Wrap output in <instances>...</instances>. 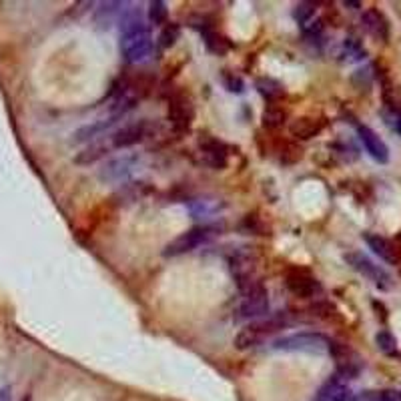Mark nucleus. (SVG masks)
I'll return each mask as SVG.
<instances>
[{"label": "nucleus", "instance_id": "obj_4", "mask_svg": "<svg viewBox=\"0 0 401 401\" xmlns=\"http://www.w3.org/2000/svg\"><path fill=\"white\" fill-rule=\"evenodd\" d=\"M219 235V227L211 225V223H203V225H195L187 231H183L179 237L167 243V247L162 249V255L165 257H181V255H187L191 251L211 243Z\"/></svg>", "mask_w": 401, "mask_h": 401}, {"label": "nucleus", "instance_id": "obj_36", "mask_svg": "<svg viewBox=\"0 0 401 401\" xmlns=\"http://www.w3.org/2000/svg\"><path fill=\"white\" fill-rule=\"evenodd\" d=\"M23 401H30V396H27V398H23Z\"/></svg>", "mask_w": 401, "mask_h": 401}, {"label": "nucleus", "instance_id": "obj_29", "mask_svg": "<svg viewBox=\"0 0 401 401\" xmlns=\"http://www.w3.org/2000/svg\"><path fill=\"white\" fill-rule=\"evenodd\" d=\"M221 80H223V84L229 93H233V95H243L245 93V80L241 79L239 75H235L231 71H223Z\"/></svg>", "mask_w": 401, "mask_h": 401}, {"label": "nucleus", "instance_id": "obj_5", "mask_svg": "<svg viewBox=\"0 0 401 401\" xmlns=\"http://www.w3.org/2000/svg\"><path fill=\"white\" fill-rule=\"evenodd\" d=\"M241 301L237 307V319L239 321H253L259 317H265L271 307L269 301L267 287L261 283V279L241 287Z\"/></svg>", "mask_w": 401, "mask_h": 401}, {"label": "nucleus", "instance_id": "obj_30", "mask_svg": "<svg viewBox=\"0 0 401 401\" xmlns=\"http://www.w3.org/2000/svg\"><path fill=\"white\" fill-rule=\"evenodd\" d=\"M301 157H303V151H301L299 145H295V143H285L283 149H281V157H279V160H281L283 165H293L297 160H301Z\"/></svg>", "mask_w": 401, "mask_h": 401}, {"label": "nucleus", "instance_id": "obj_2", "mask_svg": "<svg viewBox=\"0 0 401 401\" xmlns=\"http://www.w3.org/2000/svg\"><path fill=\"white\" fill-rule=\"evenodd\" d=\"M289 325L287 313H279V315H271L267 319L251 321L249 325H245L239 333L235 335V349L247 351V349L257 348L263 341H267L269 337L277 335L279 331H283Z\"/></svg>", "mask_w": 401, "mask_h": 401}, {"label": "nucleus", "instance_id": "obj_8", "mask_svg": "<svg viewBox=\"0 0 401 401\" xmlns=\"http://www.w3.org/2000/svg\"><path fill=\"white\" fill-rule=\"evenodd\" d=\"M153 131H155L153 123L147 119L131 121V123H125L123 127H119L114 133H110L108 145H110V149H131V147L145 143L153 134Z\"/></svg>", "mask_w": 401, "mask_h": 401}, {"label": "nucleus", "instance_id": "obj_26", "mask_svg": "<svg viewBox=\"0 0 401 401\" xmlns=\"http://www.w3.org/2000/svg\"><path fill=\"white\" fill-rule=\"evenodd\" d=\"M315 12H317L315 2H299L293 8V21L299 27H305L307 23H311L315 19Z\"/></svg>", "mask_w": 401, "mask_h": 401}, {"label": "nucleus", "instance_id": "obj_22", "mask_svg": "<svg viewBox=\"0 0 401 401\" xmlns=\"http://www.w3.org/2000/svg\"><path fill=\"white\" fill-rule=\"evenodd\" d=\"M203 42H205V47H207V51L209 53L217 54V56H223V54H227L231 51V42H229V38L227 36H223L221 32H217V30H207V32H203Z\"/></svg>", "mask_w": 401, "mask_h": 401}, {"label": "nucleus", "instance_id": "obj_7", "mask_svg": "<svg viewBox=\"0 0 401 401\" xmlns=\"http://www.w3.org/2000/svg\"><path fill=\"white\" fill-rule=\"evenodd\" d=\"M343 259H345V263L353 271H357L359 275H363L365 279H369L377 289H381V291L391 289V285H393L391 283V275L383 267H379L377 263H374L367 255H363L359 251H349V253L343 255Z\"/></svg>", "mask_w": 401, "mask_h": 401}, {"label": "nucleus", "instance_id": "obj_23", "mask_svg": "<svg viewBox=\"0 0 401 401\" xmlns=\"http://www.w3.org/2000/svg\"><path fill=\"white\" fill-rule=\"evenodd\" d=\"M179 38H181V25L167 23L159 32V36H157V49L159 51H169L177 45Z\"/></svg>", "mask_w": 401, "mask_h": 401}, {"label": "nucleus", "instance_id": "obj_10", "mask_svg": "<svg viewBox=\"0 0 401 401\" xmlns=\"http://www.w3.org/2000/svg\"><path fill=\"white\" fill-rule=\"evenodd\" d=\"M285 285L299 299H315L323 291L317 277H313L305 269H289L285 273Z\"/></svg>", "mask_w": 401, "mask_h": 401}, {"label": "nucleus", "instance_id": "obj_9", "mask_svg": "<svg viewBox=\"0 0 401 401\" xmlns=\"http://www.w3.org/2000/svg\"><path fill=\"white\" fill-rule=\"evenodd\" d=\"M167 119L173 127V131L179 134L189 133L195 121V107L193 101L185 95H173L169 101V110H167Z\"/></svg>", "mask_w": 401, "mask_h": 401}, {"label": "nucleus", "instance_id": "obj_11", "mask_svg": "<svg viewBox=\"0 0 401 401\" xmlns=\"http://www.w3.org/2000/svg\"><path fill=\"white\" fill-rule=\"evenodd\" d=\"M199 155H201V160L215 171H223L229 165L227 145L213 136H203L199 141Z\"/></svg>", "mask_w": 401, "mask_h": 401}, {"label": "nucleus", "instance_id": "obj_24", "mask_svg": "<svg viewBox=\"0 0 401 401\" xmlns=\"http://www.w3.org/2000/svg\"><path fill=\"white\" fill-rule=\"evenodd\" d=\"M341 385H345V381H343L337 374L331 375V377L321 385L319 389H317L313 401H333L335 400V396H337V391L341 389Z\"/></svg>", "mask_w": 401, "mask_h": 401}, {"label": "nucleus", "instance_id": "obj_18", "mask_svg": "<svg viewBox=\"0 0 401 401\" xmlns=\"http://www.w3.org/2000/svg\"><path fill=\"white\" fill-rule=\"evenodd\" d=\"M119 123V117L114 114H108L107 119H101L93 125H86V127H80L77 133L73 134V141L75 143H84V141H97L103 133H107L110 127H114Z\"/></svg>", "mask_w": 401, "mask_h": 401}, {"label": "nucleus", "instance_id": "obj_14", "mask_svg": "<svg viewBox=\"0 0 401 401\" xmlns=\"http://www.w3.org/2000/svg\"><path fill=\"white\" fill-rule=\"evenodd\" d=\"M363 241L367 243V247L374 251L381 261H385L389 265H398L401 261L400 249H398V245L391 239H385V237L375 235V233H365Z\"/></svg>", "mask_w": 401, "mask_h": 401}, {"label": "nucleus", "instance_id": "obj_25", "mask_svg": "<svg viewBox=\"0 0 401 401\" xmlns=\"http://www.w3.org/2000/svg\"><path fill=\"white\" fill-rule=\"evenodd\" d=\"M147 21H149V25L165 27L167 21H169L167 2H162V0H151V2H149V8H147Z\"/></svg>", "mask_w": 401, "mask_h": 401}, {"label": "nucleus", "instance_id": "obj_31", "mask_svg": "<svg viewBox=\"0 0 401 401\" xmlns=\"http://www.w3.org/2000/svg\"><path fill=\"white\" fill-rule=\"evenodd\" d=\"M311 311H313V315L315 317H321V319H331L337 311H335V307L331 305V303H327V301H319V303H315L313 307H311Z\"/></svg>", "mask_w": 401, "mask_h": 401}, {"label": "nucleus", "instance_id": "obj_15", "mask_svg": "<svg viewBox=\"0 0 401 401\" xmlns=\"http://www.w3.org/2000/svg\"><path fill=\"white\" fill-rule=\"evenodd\" d=\"M327 121L323 117H299L289 125V133L295 141H309L321 134Z\"/></svg>", "mask_w": 401, "mask_h": 401}, {"label": "nucleus", "instance_id": "obj_20", "mask_svg": "<svg viewBox=\"0 0 401 401\" xmlns=\"http://www.w3.org/2000/svg\"><path fill=\"white\" fill-rule=\"evenodd\" d=\"M255 88L259 90V95H261L265 101H269V103H277L279 99L285 97L283 84H281L279 80L269 79V77H263V79L257 80V82H255Z\"/></svg>", "mask_w": 401, "mask_h": 401}, {"label": "nucleus", "instance_id": "obj_27", "mask_svg": "<svg viewBox=\"0 0 401 401\" xmlns=\"http://www.w3.org/2000/svg\"><path fill=\"white\" fill-rule=\"evenodd\" d=\"M341 56L348 62H355V60L365 58V49L361 47V42L357 38H345V42L341 47Z\"/></svg>", "mask_w": 401, "mask_h": 401}, {"label": "nucleus", "instance_id": "obj_34", "mask_svg": "<svg viewBox=\"0 0 401 401\" xmlns=\"http://www.w3.org/2000/svg\"><path fill=\"white\" fill-rule=\"evenodd\" d=\"M343 6H348V8H359V6H361V2H351V0H345V2H343Z\"/></svg>", "mask_w": 401, "mask_h": 401}, {"label": "nucleus", "instance_id": "obj_3", "mask_svg": "<svg viewBox=\"0 0 401 401\" xmlns=\"http://www.w3.org/2000/svg\"><path fill=\"white\" fill-rule=\"evenodd\" d=\"M331 339L319 331H299L289 333L283 337H277L271 341L273 351H285V353H329Z\"/></svg>", "mask_w": 401, "mask_h": 401}, {"label": "nucleus", "instance_id": "obj_6", "mask_svg": "<svg viewBox=\"0 0 401 401\" xmlns=\"http://www.w3.org/2000/svg\"><path fill=\"white\" fill-rule=\"evenodd\" d=\"M143 165L141 155H121L114 159L107 160L101 171H99V179L108 185H125L134 173L138 171V167Z\"/></svg>", "mask_w": 401, "mask_h": 401}, {"label": "nucleus", "instance_id": "obj_1", "mask_svg": "<svg viewBox=\"0 0 401 401\" xmlns=\"http://www.w3.org/2000/svg\"><path fill=\"white\" fill-rule=\"evenodd\" d=\"M121 30V54L125 62L138 64L151 58L155 51V40L149 25L143 21L136 8H125L119 21Z\"/></svg>", "mask_w": 401, "mask_h": 401}, {"label": "nucleus", "instance_id": "obj_35", "mask_svg": "<svg viewBox=\"0 0 401 401\" xmlns=\"http://www.w3.org/2000/svg\"><path fill=\"white\" fill-rule=\"evenodd\" d=\"M396 131L401 134V112L398 114V119H396Z\"/></svg>", "mask_w": 401, "mask_h": 401}, {"label": "nucleus", "instance_id": "obj_16", "mask_svg": "<svg viewBox=\"0 0 401 401\" xmlns=\"http://www.w3.org/2000/svg\"><path fill=\"white\" fill-rule=\"evenodd\" d=\"M361 25L377 40H383L385 42L389 38V23H387L385 14L381 10H377V8H367L361 14Z\"/></svg>", "mask_w": 401, "mask_h": 401}, {"label": "nucleus", "instance_id": "obj_33", "mask_svg": "<svg viewBox=\"0 0 401 401\" xmlns=\"http://www.w3.org/2000/svg\"><path fill=\"white\" fill-rule=\"evenodd\" d=\"M0 401H12V387L10 385H4L0 389Z\"/></svg>", "mask_w": 401, "mask_h": 401}, {"label": "nucleus", "instance_id": "obj_21", "mask_svg": "<svg viewBox=\"0 0 401 401\" xmlns=\"http://www.w3.org/2000/svg\"><path fill=\"white\" fill-rule=\"evenodd\" d=\"M261 121H263L265 129H271V131L281 129L287 123V110L283 107H279L277 103H269L265 110H263V114H261Z\"/></svg>", "mask_w": 401, "mask_h": 401}, {"label": "nucleus", "instance_id": "obj_19", "mask_svg": "<svg viewBox=\"0 0 401 401\" xmlns=\"http://www.w3.org/2000/svg\"><path fill=\"white\" fill-rule=\"evenodd\" d=\"M108 151H112V149H110V145H108L107 141H93L90 145H86L84 149H80L73 160H75L77 165H80V167L95 165L97 160L105 159L108 155Z\"/></svg>", "mask_w": 401, "mask_h": 401}, {"label": "nucleus", "instance_id": "obj_28", "mask_svg": "<svg viewBox=\"0 0 401 401\" xmlns=\"http://www.w3.org/2000/svg\"><path fill=\"white\" fill-rule=\"evenodd\" d=\"M375 343H377V349L381 351V353H385V355H393L396 351H398V341H396V337L389 333V331H379L377 335H375Z\"/></svg>", "mask_w": 401, "mask_h": 401}, {"label": "nucleus", "instance_id": "obj_13", "mask_svg": "<svg viewBox=\"0 0 401 401\" xmlns=\"http://www.w3.org/2000/svg\"><path fill=\"white\" fill-rule=\"evenodd\" d=\"M225 201L217 199V197H199V199H191L187 203V211L193 219H199L203 223L215 219L217 215L225 211Z\"/></svg>", "mask_w": 401, "mask_h": 401}, {"label": "nucleus", "instance_id": "obj_12", "mask_svg": "<svg viewBox=\"0 0 401 401\" xmlns=\"http://www.w3.org/2000/svg\"><path fill=\"white\" fill-rule=\"evenodd\" d=\"M357 136H359V141L363 143L365 151L369 153V157H372L375 162L385 165V162L389 160V149H387V145L383 143V138L375 133L372 127H367V125H357Z\"/></svg>", "mask_w": 401, "mask_h": 401}, {"label": "nucleus", "instance_id": "obj_17", "mask_svg": "<svg viewBox=\"0 0 401 401\" xmlns=\"http://www.w3.org/2000/svg\"><path fill=\"white\" fill-rule=\"evenodd\" d=\"M125 6H127L125 2H103L95 10V25L99 28H110L112 25H119Z\"/></svg>", "mask_w": 401, "mask_h": 401}, {"label": "nucleus", "instance_id": "obj_32", "mask_svg": "<svg viewBox=\"0 0 401 401\" xmlns=\"http://www.w3.org/2000/svg\"><path fill=\"white\" fill-rule=\"evenodd\" d=\"M241 227H243L247 233H251V235H263V233H261V231H263V227H261V223H259L257 215H247V217L243 219Z\"/></svg>", "mask_w": 401, "mask_h": 401}]
</instances>
